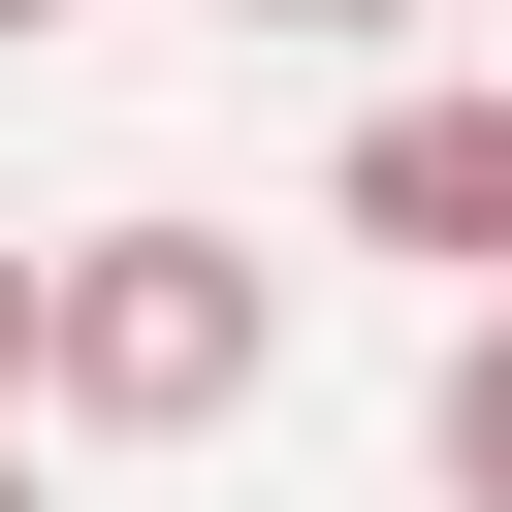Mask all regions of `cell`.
Segmentation results:
<instances>
[{"mask_svg":"<svg viewBox=\"0 0 512 512\" xmlns=\"http://www.w3.org/2000/svg\"><path fill=\"white\" fill-rule=\"evenodd\" d=\"M416 448H448V512H512V320H448V416Z\"/></svg>","mask_w":512,"mask_h":512,"instance_id":"obj_3","label":"cell"},{"mask_svg":"<svg viewBox=\"0 0 512 512\" xmlns=\"http://www.w3.org/2000/svg\"><path fill=\"white\" fill-rule=\"evenodd\" d=\"M0 512H32V416H0Z\"/></svg>","mask_w":512,"mask_h":512,"instance_id":"obj_6","label":"cell"},{"mask_svg":"<svg viewBox=\"0 0 512 512\" xmlns=\"http://www.w3.org/2000/svg\"><path fill=\"white\" fill-rule=\"evenodd\" d=\"M224 32H448V0H224Z\"/></svg>","mask_w":512,"mask_h":512,"instance_id":"obj_4","label":"cell"},{"mask_svg":"<svg viewBox=\"0 0 512 512\" xmlns=\"http://www.w3.org/2000/svg\"><path fill=\"white\" fill-rule=\"evenodd\" d=\"M352 256H448L480 320H512V64H416V96H352Z\"/></svg>","mask_w":512,"mask_h":512,"instance_id":"obj_2","label":"cell"},{"mask_svg":"<svg viewBox=\"0 0 512 512\" xmlns=\"http://www.w3.org/2000/svg\"><path fill=\"white\" fill-rule=\"evenodd\" d=\"M0 416H32V256H0Z\"/></svg>","mask_w":512,"mask_h":512,"instance_id":"obj_5","label":"cell"},{"mask_svg":"<svg viewBox=\"0 0 512 512\" xmlns=\"http://www.w3.org/2000/svg\"><path fill=\"white\" fill-rule=\"evenodd\" d=\"M0 32H64V0H0Z\"/></svg>","mask_w":512,"mask_h":512,"instance_id":"obj_7","label":"cell"},{"mask_svg":"<svg viewBox=\"0 0 512 512\" xmlns=\"http://www.w3.org/2000/svg\"><path fill=\"white\" fill-rule=\"evenodd\" d=\"M288 384V256L256 224H64L32 256V416L64 448H224Z\"/></svg>","mask_w":512,"mask_h":512,"instance_id":"obj_1","label":"cell"}]
</instances>
